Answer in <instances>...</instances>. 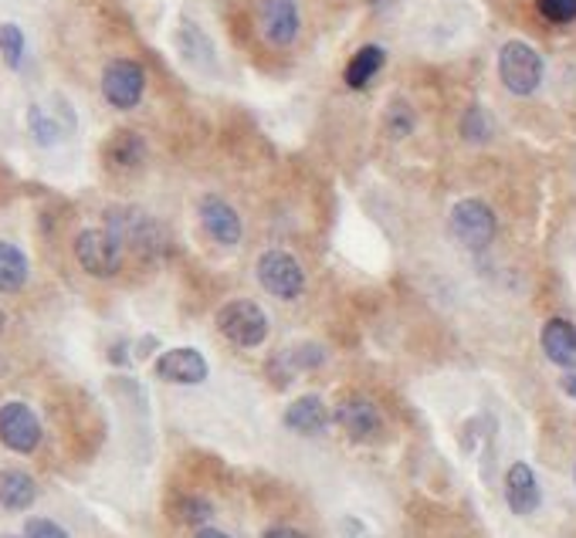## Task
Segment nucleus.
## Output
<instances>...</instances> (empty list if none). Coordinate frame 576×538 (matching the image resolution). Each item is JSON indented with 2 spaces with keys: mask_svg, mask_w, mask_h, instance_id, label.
<instances>
[{
  "mask_svg": "<svg viewBox=\"0 0 576 538\" xmlns=\"http://www.w3.org/2000/svg\"><path fill=\"white\" fill-rule=\"evenodd\" d=\"M217 329H221L234 346L255 349L268 338V316L252 298H234L217 311Z\"/></svg>",
  "mask_w": 576,
  "mask_h": 538,
  "instance_id": "obj_1",
  "label": "nucleus"
},
{
  "mask_svg": "<svg viewBox=\"0 0 576 538\" xmlns=\"http://www.w3.org/2000/svg\"><path fill=\"white\" fill-rule=\"evenodd\" d=\"M499 75L512 95H533L542 81V59L526 41H505L499 51Z\"/></svg>",
  "mask_w": 576,
  "mask_h": 538,
  "instance_id": "obj_2",
  "label": "nucleus"
},
{
  "mask_svg": "<svg viewBox=\"0 0 576 538\" xmlns=\"http://www.w3.org/2000/svg\"><path fill=\"white\" fill-rule=\"evenodd\" d=\"M75 258L92 278H113L123 268V241L108 228H86L75 238Z\"/></svg>",
  "mask_w": 576,
  "mask_h": 538,
  "instance_id": "obj_3",
  "label": "nucleus"
},
{
  "mask_svg": "<svg viewBox=\"0 0 576 538\" xmlns=\"http://www.w3.org/2000/svg\"><path fill=\"white\" fill-rule=\"evenodd\" d=\"M146 92V72L140 62H132V59H116V62H108L105 72H102V95L105 102L113 105V108H136L140 105Z\"/></svg>",
  "mask_w": 576,
  "mask_h": 538,
  "instance_id": "obj_4",
  "label": "nucleus"
},
{
  "mask_svg": "<svg viewBox=\"0 0 576 538\" xmlns=\"http://www.w3.org/2000/svg\"><path fill=\"white\" fill-rule=\"evenodd\" d=\"M451 231L469 251H485L491 241H496L499 220L485 201H461L451 210Z\"/></svg>",
  "mask_w": 576,
  "mask_h": 538,
  "instance_id": "obj_5",
  "label": "nucleus"
},
{
  "mask_svg": "<svg viewBox=\"0 0 576 538\" xmlns=\"http://www.w3.org/2000/svg\"><path fill=\"white\" fill-rule=\"evenodd\" d=\"M258 281L276 298H298L306 292V271L289 251H265L258 258Z\"/></svg>",
  "mask_w": 576,
  "mask_h": 538,
  "instance_id": "obj_6",
  "label": "nucleus"
},
{
  "mask_svg": "<svg viewBox=\"0 0 576 538\" xmlns=\"http://www.w3.org/2000/svg\"><path fill=\"white\" fill-rule=\"evenodd\" d=\"M0 440H4L14 454H31L41 444V423L27 404H4L0 407Z\"/></svg>",
  "mask_w": 576,
  "mask_h": 538,
  "instance_id": "obj_7",
  "label": "nucleus"
},
{
  "mask_svg": "<svg viewBox=\"0 0 576 538\" xmlns=\"http://www.w3.org/2000/svg\"><path fill=\"white\" fill-rule=\"evenodd\" d=\"M108 231L143 254H153L163 247V228L143 210H108Z\"/></svg>",
  "mask_w": 576,
  "mask_h": 538,
  "instance_id": "obj_8",
  "label": "nucleus"
},
{
  "mask_svg": "<svg viewBox=\"0 0 576 538\" xmlns=\"http://www.w3.org/2000/svg\"><path fill=\"white\" fill-rule=\"evenodd\" d=\"M258 27L268 44L289 48L298 38V8L295 0H258L255 4Z\"/></svg>",
  "mask_w": 576,
  "mask_h": 538,
  "instance_id": "obj_9",
  "label": "nucleus"
},
{
  "mask_svg": "<svg viewBox=\"0 0 576 538\" xmlns=\"http://www.w3.org/2000/svg\"><path fill=\"white\" fill-rule=\"evenodd\" d=\"M156 376L163 383L177 386H197L207 380V359L197 349H170L156 359Z\"/></svg>",
  "mask_w": 576,
  "mask_h": 538,
  "instance_id": "obj_10",
  "label": "nucleus"
},
{
  "mask_svg": "<svg viewBox=\"0 0 576 538\" xmlns=\"http://www.w3.org/2000/svg\"><path fill=\"white\" fill-rule=\"evenodd\" d=\"M333 420L340 423V427H343L353 440H370V437H376L380 427H383L376 404L367 400V396H346V400L336 407Z\"/></svg>",
  "mask_w": 576,
  "mask_h": 538,
  "instance_id": "obj_11",
  "label": "nucleus"
},
{
  "mask_svg": "<svg viewBox=\"0 0 576 538\" xmlns=\"http://www.w3.org/2000/svg\"><path fill=\"white\" fill-rule=\"evenodd\" d=\"M197 214H201V223H204V231L217 241V244H225V247H234L238 241H241V217H238V210L228 204V201H221V196H204L201 201V207H197Z\"/></svg>",
  "mask_w": 576,
  "mask_h": 538,
  "instance_id": "obj_12",
  "label": "nucleus"
},
{
  "mask_svg": "<svg viewBox=\"0 0 576 538\" xmlns=\"http://www.w3.org/2000/svg\"><path fill=\"white\" fill-rule=\"evenodd\" d=\"M505 501L515 515H533L539 501H542V491H539V481L533 474L529 464L515 461L505 474Z\"/></svg>",
  "mask_w": 576,
  "mask_h": 538,
  "instance_id": "obj_13",
  "label": "nucleus"
},
{
  "mask_svg": "<svg viewBox=\"0 0 576 538\" xmlns=\"http://www.w3.org/2000/svg\"><path fill=\"white\" fill-rule=\"evenodd\" d=\"M329 420H333V413L325 410L319 396H298V400L289 404V410H285V427L302 437H319L329 427Z\"/></svg>",
  "mask_w": 576,
  "mask_h": 538,
  "instance_id": "obj_14",
  "label": "nucleus"
},
{
  "mask_svg": "<svg viewBox=\"0 0 576 538\" xmlns=\"http://www.w3.org/2000/svg\"><path fill=\"white\" fill-rule=\"evenodd\" d=\"M542 353L550 356V362L563 366H576V325L566 319H550L542 325Z\"/></svg>",
  "mask_w": 576,
  "mask_h": 538,
  "instance_id": "obj_15",
  "label": "nucleus"
},
{
  "mask_svg": "<svg viewBox=\"0 0 576 538\" xmlns=\"http://www.w3.org/2000/svg\"><path fill=\"white\" fill-rule=\"evenodd\" d=\"M38 498V485L31 474L24 471H0V504L8 508V512H24V508H31Z\"/></svg>",
  "mask_w": 576,
  "mask_h": 538,
  "instance_id": "obj_16",
  "label": "nucleus"
},
{
  "mask_svg": "<svg viewBox=\"0 0 576 538\" xmlns=\"http://www.w3.org/2000/svg\"><path fill=\"white\" fill-rule=\"evenodd\" d=\"M383 62H387V54H383L380 44H363L346 65V85L349 89H367V85L380 75Z\"/></svg>",
  "mask_w": 576,
  "mask_h": 538,
  "instance_id": "obj_17",
  "label": "nucleus"
},
{
  "mask_svg": "<svg viewBox=\"0 0 576 538\" xmlns=\"http://www.w3.org/2000/svg\"><path fill=\"white\" fill-rule=\"evenodd\" d=\"M105 156L119 169H136L146 159V139L140 132H132V129H123V132H116L113 139H108Z\"/></svg>",
  "mask_w": 576,
  "mask_h": 538,
  "instance_id": "obj_18",
  "label": "nucleus"
},
{
  "mask_svg": "<svg viewBox=\"0 0 576 538\" xmlns=\"http://www.w3.org/2000/svg\"><path fill=\"white\" fill-rule=\"evenodd\" d=\"M27 281V258L24 251L0 241V292H21Z\"/></svg>",
  "mask_w": 576,
  "mask_h": 538,
  "instance_id": "obj_19",
  "label": "nucleus"
},
{
  "mask_svg": "<svg viewBox=\"0 0 576 538\" xmlns=\"http://www.w3.org/2000/svg\"><path fill=\"white\" fill-rule=\"evenodd\" d=\"M461 136L469 139V143H488L491 139V116L482 105H472L461 116Z\"/></svg>",
  "mask_w": 576,
  "mask_h": 538,
  "instance_id": "obj_20",
  "label": "nucleus"
},
{
  "mask_svg": "<svg viewBox=\"0 0 576 538\" xmlns=\"http://www.w3.org/2000/svg\"><path fill=\"white\" fill-rule=\"evenodd\" d=\"M0 54H4L8 68H17L24 59V31L17 24H0Z\"/></svg>",
  "mask_w": 576,
  "mask_h": 538,
  "instance_id": "obj_21",
  "label": "nucleus"
},
{
  "mask_svg": "<svg viewBox=\"0 0 576 538\" xmlns=\"http://www.w3.org/2000/svg\"><path fill=\"white\" fill-rule=\"evenodd\" d=\"M536 8L546 21H553V24L576 21V0H536Z\"/></svg>",
  "mask_w": 576,
  "mask_h": 538,
  "instance_id": "obj_22",
  "label": "nucleus"
},
{
  "mask_svg": "<svg viewBox=\"0 0 576 538\" xmlns=\"http://www.w3.org/2000/svg\"><path fill=\"white\" fill-rule=\"evenodd\" d=\"M180 518L187 525H204L210 518V504L204 498H183L180 501Z\"/></svg>",
  "mask_w": 576,
  "mask_h": 538,
  "instance_id": "obj_23",
  "label": "nucleus"
},
{
  "mask_svg": "<svg viewBox=\"0 0 576 538\" xmlns=\"http://www.w3.org/2000/svg\"><path fill=\"white\" fill-rule=\"evenodd\" d=\"M387 123H391L394 136H407L410 129H414V112H410L404 102H394L391 112H387Z\"/></svg>",
  "mask_w": 576,
  "mask_h": 538,
  "instance_id": "obj_24",
  "label": "nucleus"
},
{
  "mask_svg": "<svg viewBox=\"0 0 576 538\" xmlns=\"http://www.w3.org/2000/svg\"><path fill=\"white\" fill-rule=\"evenodd\" d=\"M31 132H35L38 143H44V146H51L54 139H59V126H54L51 119H44V112L38 105L31 108Z\"/></svg>",
  "mask_w": 576,
  "mask_h": 538,
  "instance_id": "obj_25",
  "label": "nucleus"
},
{
  "mask_svg": "<svg viewBox=\"0 0 576 538\" xmlns=\"http://www.w3.org/2000/svg\"><path fill=\"white\" fill-rule=\"evenodd\" d=\"M24 538H68V531L51 518H31L24 525Z\"/></svg>",
  "mask_w": 576,
  "mask_h": 538,
  "instance_id": "obj_26",
  "label": "nucleus"
},
{
  "mask_svg": "<svg viewBox=\"0 0 576 538\" xmlns=\"http://www.w3.org/2000/svg\"><path fill=\"white\" fill-rule=\"evenodd\" d=\"M265 538H306L298 528H292V525H271L268 531H265Z\"/></svg>",
  "mask_w": 576,
  "mask_h": 538,
  "instance_id": "obj_27",
  "label": "nucleus"
},
{
  "mask_svg": "<svg viewBox=\"0 0 576 538\" xmlns=\"http://www.w3.org/2000/svg\"><path fill=\"white\" fill-rule=\"evenodd\" d=\"M194 538H231V535H225V531H217V528H201Z\"/></svg>",
  "mask_w": 576,
  "mask_h": 538,
  "instance_id": "obj_28",
  "label": "nucleus"
},
{
  "mask_svg": "<svg viewBox=\"0 0 576 538\" xmlns=\"http://www.w3.org/2000/svg\"><path fill=\"white\" fill-rule=\"evenodd\" d=\"M563 389H566V393L573 396V400H576V370H573V373H569V376L563 380Z\"/></svg>",
  "mask_w": 576,
  "mask_h": 538,
  "instance_id": "obj_29",
  "label": "nucleus"
},
{
  "mask_svg": "<svg viewBox=\"0 0 576 538\" xmlns=\"http://www.w3.org/2000/svg\"><path fill=\"white\" fill-rule=\"evenodd\" d=\"M0 329H4V311H0Z\"/></svg>",
  "mask_w": 576,
  "mask_h": 538,
  "instance_id": "obj_30",
  "label": "nucleus"
},
{
  "mask_svg": "<svg viewBox=\"0 0 576 538\" xmlns=\"http://www.w3.org/2000/svg\"><path fill=\"white\" fill-rule=\"evenodd\" d=\"M11 538H24V535H11Z\"/></svg>",
  "mask_w": 576,
  "mask_h": 538,
  "instance_id": "obj_31",
  "label": "nucleus"
}]
</instances>
